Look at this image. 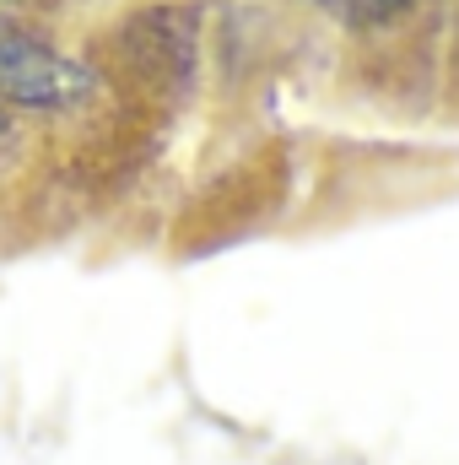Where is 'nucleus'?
<instances>
[{
    "instance_id": "3",
    "label": "nucleus",
    "mask_w": 459,
    "mask_h": 465,
    "mask_svg": "<svg viewBox=\"0 0 459 465\" xmlns=\"http://www.w3.org/2000/svg\"><path fill=\"white\" fill-rule=\"evenodd\" d=\"M0 135H5V109H0Z\"/></svg>"
},
{
    "instance_id": "2",
    "label": "nucleus",
    "mask_w": 459,
    "mask_h": 465,
    "mask_svg": "<svg viewBox=\"0 0 459 465\" xmlns=\"http://www.w3.org/2000/svg\"><path fill=\"white\" fill-rule=\"evenodd\" d=\"M411 0H351V16L356 22H384V16H395V11H405Z\"/></svg>"
},
{
    "instance_id": "1",
    "label": "nucleus",
    "mask_w": 459,
    "mask_h": 465,
    "mask_svg": "<svg viewBox=\"0 0 459 465\" xmlns=\"http://www.w3.org/2000/svg\"><path fill=\"white\" fill-rule=\"evenodd\" d=\"M93 93V76L60 54L54 44L33 38L16 22H0V98L22 109H71Z\"/></svg>"
}]
</instances>
